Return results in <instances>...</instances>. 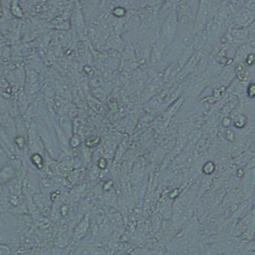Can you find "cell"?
<instances>
[{
	"label": "cell",
	"instance_id": "277c9868",
	"mask_svg": "<svg viewBox=\"0 0 255 255\" xmlns=\"http://www.w3.org/2000/svg\"><path fill=\"white\" fill-rule=\"evenodd\" d=\"M248 96L250 97H255V83H251L248 87Z\"/></svg>",
	"mask_w": 255,
	"mask_h": 255
},
{
	"label": "cell",
	"instance_id": "3957f363",
	"mask_svg": "<svg viewBox=\"0 0 255 255\" xmlns=\"http://www.w3.org/2000/svg\"><path fill=\"white\" fill-rule=\"evenodd\" d=\"M247 9H241L240 12L237 13V16H236V20H237V23L240 25H245L248 24V22H251L252 20V14L251 11L249 10H246Z\"/></svg>",
	"mask_w": 255,
	"mask_h": 255
},
{
	"label": "cell",
	"instance_id": "7a4b0ae2",
	"mask_svg": "<svg viewBox=\"0 0 255 255\" xmlns=\"http://www.w3.org/2000/svg\"><path fill=\"white\" fill-rule=\"evenodd\" d=\"M210 6L208 2H202L199 7V12L197 15L195 31L202 32L205 28V25L208 22L210 16Z\"/></svg>",
	"mask_w": 255,
	"mask_h": 255
},
{
	"label": "cell",
	"instance_id": "6da1fadb",
	"mask_svg": "<svg viewBox=\"0 0 255 255\" xmlns=\"http://www.w3.org/2000/svg\"><path fill=\"white\" fill-rule=\"evenodd\" d=\"M177 15L175 11H172L168 15L162 26V41L165 45H171L176 38Z\"/></svg>",
	"mask_w": 255,
	"mask_h": 255
}]
</instances>
